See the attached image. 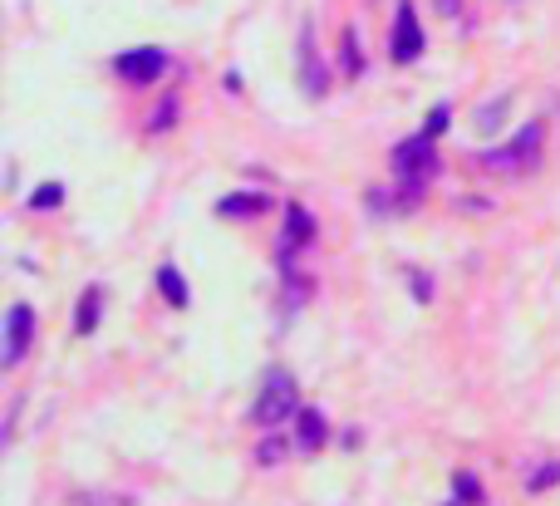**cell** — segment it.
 I'll use <instances>...</instances> for the list:
<instances>
[{"mask_svg": "<svg viewBox=\"0 0 560 506\" xmlns=\"http://www.w3.org/2000/svg\"><path fill=\"white\" fill-rule=\"evenodd\" d=\"M393 172H398L403 192L418 197V187H423L428 177H438V148H433V138H428V133L403 138V143L393 148Z\"/></svg>", "mask_w": 560, "mask_h": 506, "instance_id": "6da1fadb", "label": "cell"}, {"mask_svg": "<svg viewBox=\"0 0 560 506\" xmlns=\"http://www.w3.org/2000/svg\"><path fill=\"white\" fill-rule=\"evenodd\" d=\"M295 413H300V389H295L290 369H271V374H266V384H261V394H256L251 418H256L261 428H276V423L295 418Z\"/></svg>", "mask_w": 560, "mask_h": 506, "instance_id": "7a4b0ae2", "label": "cell"}, {"mask_svg": "<svg viewBox=\"0 0 560 506\" xmlns=\"http://www.w3.org/2000/svg\"><path fill=\"white\" fill-rule=\"evenodd\" d=\"M541 138H546V128H541V123H526L511 143L492 148V153H482V168L502 172V177H516V172L536 168V158H541Z\"/></svg>", "mask_w": 560, "mask_h": 506, "instance_id": "3957f363", "label": "cell"}, {"mask_svg": "<svg viewBox=\"0 0 560 506\" xmlns=\"http://www.w3.org/2000/svg\"><path fill=\"white\" fill-rule=\"evenodd\" d=\"M113 74H118V79H128V84H153V79H163V74H168V55H163L158 45L123 50V55L113 59Z\"/></svg>", "mask_w": 560, "mask_h": 506, "instance_id": "277c9868", "label": "cell"}, {"mask_svg": "<svg viewBox=\"0 0 560 506\" xmlns=\"http://www.w3.org/2000/svg\"><path fill=\"white\" fill-rule=\"evenodd\" d=\"M389 55L393 64H413L423 55V25L413 15V0H398V20H393V35H389Z\"/></svg>", "mask_w": 560, "mask_h": 506, "instance_id": "5b68a950", "label": "cell"}, {"mask_svg": "<svg viewBox=\"0 0 560 506\" xmlns=\"http://www.w3.org/2000/svg\"><path fill=\"white\" fill-rule=\"evenodd\" d=\"M310 241H315V217L300 202H290L285 207V236H280V271L285 276H295V251L310 246Z\"/></svg>", "mask_w": 560, "mask_h": 506, "instance_id": "8992f818", "label": "cell"}, {"mask_svg": "<svg viewBox=\"0 0 560 506\" xmlns=\"http://www.w3.org/2000/svg\"><path fill=\"white\" fill-rule=\"evenodd\" d=\"M30 344H35V310L30 305H10V315H5V369H15Z\"/></svg>", "mask_w": 560, "mask_h": 506, "instance_id": "52a82bcc", "label": "cell"}, {"mask_svg": "<svg viewBox=\"0 0 560 506\" xmlns=\"http://www.w3.org/2000/svg\"><path fill=\"white\" fill-rule=\"evenodd\" d=\"M300 89H305L310 99H325V89H330V74H325V64H320V55L310 50V30L300 35Z\"/></svg>", "mask_w": 560, "mask_h": 506, "instance_id": "ba28073f", "label": "cell"}, {"mask_svg": "<svg viewBox=\"0 0 560 506\" xmlns=\"http://www.w3.org/2000/svg\"><path fill=\"white\" fill-rule=\"evenodd\" d=\"M295 423H300V428H295V448L300 452H320L325 448L330 423H325V413H320V408H300V413H295Z\"/></svg>", "mask_w": 560, "mask_h": 506, "instance_id": "9c48e42d", "label": "cell"}, {"mask_svg": "<svg viewBox=\"0 0 560 506\" xmlns=\"http://www.w3.org/2000/svg\"><path fill=\"white\" fill-rule=\"evenodd\" d=\"M256 212H271V197L266 192H231L217 202V217L236 222V217H256Z\"/></svg>", "mask_w": 560, "mask_h": 506, "instance_id": "30bf717a", "label": "cell"}, {"mask_svg": "<svg viewBox=\"0 0 560 506\" xmlns=\"http://www.w3.org/2000/svg\"><path fill=\"white\" fill-rule=\"evenodd\" d=\"M99 315H104V290L89 285V290H84V305H79V315H74V330H79V335H94V330H99Z\"/></svg>", "mask_w": 560, "mask_h": 506, "instance_id": "8fae6325", "label": "cell"}, {"mask_svg": "<svg viewBox=\"0 0 560 506\" xmlns=\"http://www.w3.org/2000/svg\"><path fill=\"white\" fill-rule=\"evenodd\" d=\"M158 290H163V300H168L172 310H182V305H187V281H182V271H177V266H158Z\"/></svg>", "mask_w": 560, "mask_h": 506, "instance_id": "7c38bea8", "label": "cell"}, {"mask_svg": "<svg viewBox=\"0 0 560 506\" xmlns=\"http://www.w3.org/2000/svg\"><path fill=\"white\" fill-rule=\"evenodd\" d=\"M452 497H457V502H467V506H482L487 492H482V482H477L472 472H457V477H452Z\"/></svg>", "mask_w": 560, "mask_h": 506, "instance_id": "4fadbf2b", "label": "cell"}, {"mask_svg": "<svg viewBox=\"0 0 560 506\" xmlns=\"http://www.w3.org/2000/svg\"><path fill=\"white\" fill-rule=\"evenodd\" d=\"M59 202H64V187H59V182L40 187V192L30 197V207H35V212H50V207H59Z\"/></svg>", "mask_w": 560, "mask_h": 506, "instance_id": "5bb4252c", "label": "cell"}, {"mask_svg": "<svg viewBox=\"0 0 560 506\" xmlns=\"http://www.w3.org/2000/svg\"><path fill=\"white\" fill-rule=\"evenodd\" d=\"M364 69V55H359V40L344 35V74H359Z\"/></svg>", "mask_w": 560, "mask_h": 506, "instance_id": "9a60e30c", "label": "cell"}, {"mask_svg": "<svg viewBox=\"0 0 560 506\" xmlns=\"http://www.w3.org/2000/svg\"><path fill=\"white\" fill-rule=\"evenodd\" d=\"M448 104H438V109L428 113V118H423V133H428V138H438V133H443V128H448Z\"/></svg>", "mask_w": 560, "mask_h": 506, "instance_id": "2e32d148", "label": "cell"}, {"mask_svg": "<svg viewBox=\"0 0 560 506\" xmlns=\"http://www.w3.org/2000/svg\"><path fill=\"white\" fill-rule=\"evenodd\" d=\"M551 482H560V462H546V467H541V472L531 477V492H546Z\"/></svg>", "mask_w": 560, "mask_h": 506, "instance_id": "e0dca14e", "label": "cell"}, {"mask_svg": "<svg viewBox=\"0 0 560 506\" xmlns=\"http://www.w3.org/2000/svg\"><path fill=\"white\" fill-rule=\"evenodd\" d=\"M511 109V99H497V104H492V109H482V118H477V123H482V128H487V133H492V128H497V123H502V113Z\"/></svg>", "mask_w": 560, "mask_h": 506, "instance_id": "ac0fdd59", "label": "cell"}, {"mask_svg": "<svg viewBox=\"0 0 560 506\" xmlns=\"http://www.w3.org/2000/svg\"><path fill=\"white\" fill-rule=\"evenodd\" d=\"M256 457H261V462H280V457H285V443H280V438H266V443L256 448Z\"/></svg>", "mask_w": 560, "mask_h": 506, "instance_id": "d6986e66", "label": "cell"}, {"mask_svg": "<svg viewBox=\"0 0 560 506\" xmlns=\"http://www.w3.org/2000/svg\"><path fill=\"white\" fill-rule=\"evenodd\" d=\"M438 10H443V15H452V20H457V15H462V0H438Z\"/></svg>", "mask_w": 560, "mask_h": 506, "instance_id": "ffe728a7", "label": "cell"}, {"mask_svg": "<svg viewBox=\"0 0 560 506\" xmlns=\"http://www.w3.org/2000/svg\"><path fill=\"white\" fill-rule=\"evenodd\" d=\"M452 506H467V502H457V497H452Z\"/></svg>", "mask_w": 560, "mask_h": 506, "instance_id": "44dd1931", "label": "cell"}]
</instances>
